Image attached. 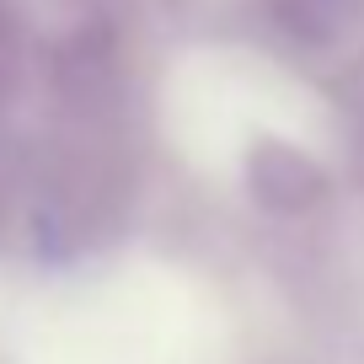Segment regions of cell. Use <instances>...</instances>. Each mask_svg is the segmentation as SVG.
Returning a JSON list of instances; mask_svg holds the SVG:
<instances>
[{
  "instance_id": "obj_6",
  "label": "cell",
  "mask_w": 364,
  "mask_h": 364,
  "mask_svg": "<svg viewBox=\"0 0 364 364\" xmlns=\"http://www.w3.org/2000/svg\"><path fill=\"white\" fill-rule=\"evenodd\" d=\"M353 118H359V139H364V65H359V80H353V97H348Z\"/></svg>"
},
{
  "instance_id": "obj_1",
  "label": "cell",
  "mask_w": 364,
  "mask_h": 364,
  "mask_svg": "<svg viewBox=\"0 0 364 364\" xmlns=\"http://www.w3.org/2000/svg\"><path fill=\"white\" fill-rule=\"evenodd\" d=\"M43 113L16 161L11 215L48 262H70L113 241L139 182L134 86L118 22L75 0L43 38Z\"/></svg>"
},
{
  "instance_id": "obj_4",
  "label": "cell",
  "mask_w": 364,
  "mask_h": 364,
  "mask_svg": "<svg viewBox=\"0 0 364 364\" xmlns=\"http://www.w3.org/2000/svg\"><path fill=\"white\" fill-rule=\"evenodd\" d=\"M33 16L22 0H0V118L22 102L27 65H33Z\"/></svg>"
},
{
  "instance_id": "obj_2",
  "label": "cell",
  "mask_w": 364,
  "mask_h": 364,
  "mask_svg": "<svg viewBox=\"0 0 364 364\" xmlns=\"http://www.w3.org/2000/svg\"><path fill=\"white\" fill-rule=\"evenodd\" d=\"M247 193L268 215H306V209H316L327 198V177H321V166L306 150L262 139L247 156Z\"/></svg>"
},
{
  "instance_id": "obj_5",
  "label": "cell",
  "mask_w": 364,
  "mask_h": 364,
  "mask_svg": "<svg viewBox=\"0 0 364 364\" xmlns=\"http://www.w3.org/2000/svg\"><path fill=\"white\" fill-rule=\"evenodd\" d=\"M11 225V182H6V166H0V236Z\"/></svg>"
},
{
  "instance_id": "obj_3",
  "label": "cell",
  "mask_w": 364,
  "mask_h": 364,
  "mask_svg": "<svg viewBox=\"0 0 364 364\" xmlns=\"http://www.w3.org/2000/svg\"><path fill=\"white\" fill-rule=\"evenodd\" d=\"M268 16L284 33V43L316 54V48H338L359 27L364 0H268Z\"/></svg>"
}]
</instances>
